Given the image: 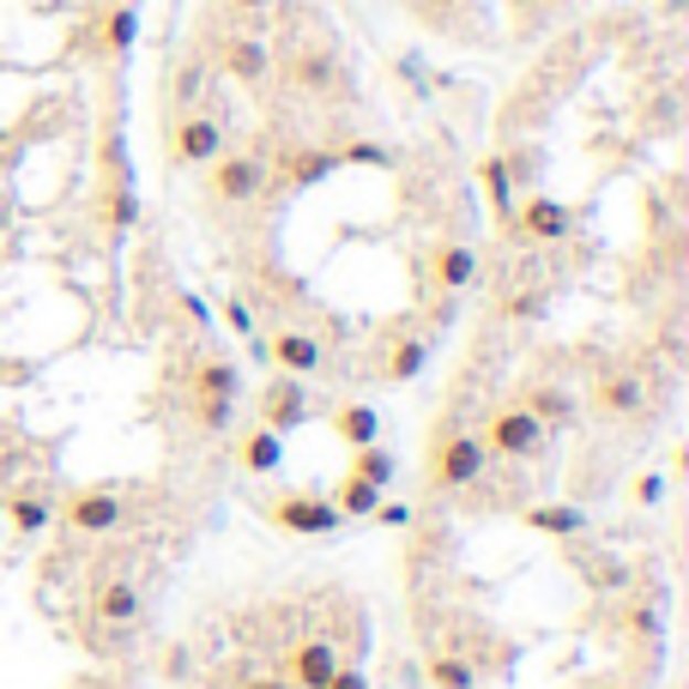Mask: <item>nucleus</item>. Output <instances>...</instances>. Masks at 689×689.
<instances>
[{
    "mask_svg": "<svg viewBox=\"0 0 689 689\" xmlns=\"http://www.w3.org/2000/svg\"><path fill=\"white\" fill-rule=\"evenodd\" d=\"M261 182H266V158H254V151H219L206 163V188L219 206H248L261 194Z\"/></svg>",
    "mask_w": 689,
    "mask_h": 689,
    "instance_id": "1",
    "label": "nucleus"
},
{
    "mask_svg": "<svg viewBox=\"0 0 689 689\" xmlns=\"http://www.w3.org/2000/svg\"><path fill=\"white\" fill-rule=\"evenodd\" d=\"M176 158L182 163H212L224 151V127H219V115H206V109H194V115H182L176 121Z\"/></svg>",
    "mask_w": 689,
    "mask_h": 689,
    "instance_id": "2",
    "label": "nucleus"
},
{
    "mask_svg": "<svg viewBox=\"0 0 689 689\" xmlns=\"http://www.w3.org/2000/svg\"><path fill=\"white\" fill-rule=\"evenodd\" d=\"M515 224H520L527 242H563L569 236V212L556 206V200H527V206L515 212Z\"/></svg>",
    "mask_w": 689,
    "mask_h": 689,
    "instance_id": "3",
    "label": "nucleus"
},
{
    "mask_svg": "<svg viewBox=\"0 0 689 689\" xmlns=\"http://www.w3.org/2000/svg\"><path fill=\"white\" fill-rule=\"evenodd\" d=\"M224 73H230V80H242V85L266 80V49L254 43V36H230V43H224Z\"/></svg>",
    "mask_w": 689,
    "mask_h": 689,
    "instance_id": "4",
    "label": "nucleus"
},
{
    "mask_svg": "<svg viewBox=\"0 0 689 689\" xmlns=\"http://www.w3.org/2000/svg\"><path fill=\"white\" fill-rule=\"evenodd\" d=\"M115 515H121V502H115V496H104V490L73 496V502H67V520H73V527H85V532H109Z\"/></svg>",
    "mask_w": 689,
    "mask_h": 689,
    "instance_id": "5",
    "label": "nucleus"
},
{
    "mask_svg": "<svg viewBox=\"0 0 689 689\" xmlns=\"http://www.w3.org/2000/svg\"><path fill=\"white\" fill-rule=\"evenodd\" d=\"M430 683H436V689H471L478 678H471V666H466V659L436 654V659H430Z\"/></svg>",
    "mask_w": 689,
    "mask_h": 689,
    "instance_id": "6",
    "label": "nucleus"
},
{
    "mask_svg": "<svg viewBox=\"0 0 689 689\" xmlns=\"http://www.w3.org/2000/svg\"><path fill=\"white\" fill-rule=\"evenodd\" d=\"M327 689H363V678H357V671H333V678H327Z\"/></svg>",
    "mask_w": 689,
    "mask_h": 689,
    "instance_id": "7",
    "label": "nucleus"
},
{
    "mask_svg": "<svg viewBox=\"0 0 689 689\" xmlns=\"http://www.w3.org/2000/svg\"><path fill=\"white\" fill-rule=\"evenodd\" d=\"M242 689H290V683H285V678H248Z\"/></svg>",
    "mask_w": 689,
    "mask_h": 689,
    "instance_id": "8",
    "label": "nucleus"
},
{
    "mask_svg": "<svg viewBox=\"0 0 689 689\" xmlns=\"http://www.w3.org/2000/svg\"><path fill=\"white\" fill-rule=\"evenodd\" d=\"M236 7H266V0H236Z\"/></svg>",
    "mask_w": 689,
    "mask_h": 689,
    "instance_id": "9",
    "label": "nucleus"
}]
</instances>
